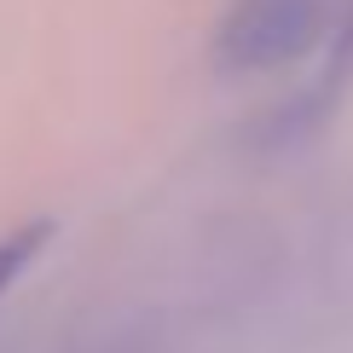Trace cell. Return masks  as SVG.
<instances>
[{"label":"cell","mask_w":353,"mask_h":353,"mask_svg":"<svg viewBox=\"0 0 353 353\" xmlns=\"http://www.w3.org/2000/svg\"><path fill=\"white\" fill-rule=\"evenodd\" d=\"M325 35V0H238L220 23V64L226 70H278L301 58Z\"/></svg>","instance_id":"1"},{"label":"cell","mask_w":353,"mask_h":353,"mask_svg":"<svg viewBox=\"0 0 353 353\" xmlns=\"http://www.w3.org/2000/svg\"><path fill=\"white\" fill-rule=\"evenodd\" d=\"M47 238H52V220H29V226H18V232L0 238V296L29 272V261L41 255V243H47Z\"/></svg>","instance_id":"2"},{"label":"cell","mask_w":353,"mask_h":353,"mask_svg":"<svg viewBox=\"0 0 353 353\" xmlns=\"http://www.w3.org/2000/svg\"><path fill=\"white\" fill-rule=\"evenodd\" d=\"M353 70V12H347V29H342V47H336V64H330V81H342Z\"/></svg>","instance_id":"3"}]
</instances>
